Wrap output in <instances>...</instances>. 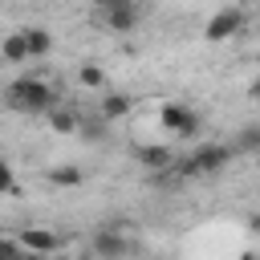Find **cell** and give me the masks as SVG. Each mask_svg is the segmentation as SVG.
I'll return each instance as SVG.
<instances>
[{
	"label": "cell",
	"mask_w": 260,
	"mask_h": 260,
	"mask_svg": "<svg viewBox=\"0 0 260 260\" xmlns=\"http://www.w3.org/2000/svg\"><path fill=\"white\" fill-rule=\"evenodd\" d=\"M4 102H8V110H16V114H49V110L57 106V93H53L45 81H37V77H20V81L8 85Z\"/></svg>",
	"instance_id": "cell-1"
},
{
	"label": "cell",
	"mask_w": 260,
	"mask_h": 260,
	"mask_svg": "<svg viewBox=\"0 0 260 260\" xmlns=\"http://www.w3.org/2000/svg\"><path fill=\"white\" fill-rule=\"evenodd\" d=\"M232 162V146L223 142H207V146H195L187 158H183V175H215Z\"/></svg>",
	"instance_id": "cell-2"
},
{
	"label": "cell",
	"mask_w": 260,
	"mask_h": 260,
	"mask_svg": "<svg viewBox=\"0 0 260 260\" xmlns=\"http://www.w3.org/2000/svg\"><path fill=\"white\" fill-rule=\"evenodd\" d=\"M102 20L114 28V32H134L138 20H142V8L134 0H114L110 8H102Z\"/></svg>",
	"instance_id": "cell-3"
},
{
	"label": "cell",
	"mask_w": 260,
	"mask_h": 260,
	"mask_svg": "<svg viewBox=\"0 0 260 260\" xmlns=\"http://www.w3.org/2000/svg\"><path fill=\"white\" fill-rule=\"evenodd\" d=\"M158 122H162V130H175V134H183V138H191V134L199 130V114H195V110H187V106H179V102L162 106Z\"/></svg>",
	"instance_id": "cell-4"
},
{
	"label": "cell",
	"mask_w": 260,
	"mask_h": 260,
	"mask_svg": "<svg viewBox=\"0 0 260 260\" xmlns=\"http://www.w3.org/2000/svg\"><path fill=\"white\" fill-rule=\"evenodd\" d=\"M240 24H244L240 8H219V12L203 24V37H207V41H228V37H236V32H240Z\"/></svg>",
	"instance_id": "cell-5"
},
{
	"label": "cell",
	"mask_w": 260,
	"mask_h": 260,
	"mask_svg": "<svg viewBox=\"0 0 260 260\" xmlns=\"http://www.w3.org/2000/svg\"><path fill=\"white\" fill-rule=\"evenodd\" d=\"M102 260H110V256H126V252H134V244L126 240V236H118L114 228H98L93 232V244H89Z\"/></svg>",
	"instance_id": "cell-6"
},
{
	"label": "cell",
	"mask_w": 260,
	"mask_h": 260,
	"mask_svg": "<svg viewBox=\"0 0 260 260\" xmlns=\"http://www.w3.org/2000/svg\"><path fill=\"white\" fill-rule=\"evenodd\" d=\"M134 154H138V162H142L146 171H167V167H171V158H175V154H171V146H162V142L138 146Z\"/></svg>",
	"instance_id": "cell-7"
},
{
	"label": "cell",
	"mask_w": 260,
	"mask_h": 260,
	"mask_svg": "<svg viewBox=\"0 0 260 260\" xmlns=\"http://www.w3.org/2000/svg\"><path fill=\"white\" fill-rule=\"evenodd\" d=\"M0 57H4V61H12V65H20V61H28V41H24V28H16V32H8V37L0 41Z\"/></svg>",
	"instance_id": "cell-8"
},
{
	"label": "cell",
	"mask_w": 260,
	"mask_h": 260,
	"mask_svg": "<svg viewBox=\"0 0 260 260\" xmlns=\"http://www.w3.org/2000/svg\"><path fill=\"white\" fill-rule=\"evenodd\" d=\"M20 248H24V252H53V248H57V236H53L49 228H28V232L20 236Z\"/></svg>",
	"instance_id": "cell-9"
},
{
	"label": "cell",
	"mask_w": 260,
	"mask_h": 260,
	"mask_svg": "<svg viewBox=\"0 0 260 260\" xmlns=\"http://www.w3.org/2000/svg\"><path fill=\"white\" fill-rule=\"evenodd\" d=\"M24 41H28V61H32V57H45V53L53 49L49 28H24Z\"/></svg>",
	"instance_id": "cell-10"
},
{
	"label": "cell",
	"mask_w": 260,
	"mask_h": 260,
	"mask_svg": "<svg viewBox=\"0 0 260 260\" xmlns=\"http://www.w3.org/2000/svg\"><path fill=\"white\" fill-rule=\"evenodd\" d=\"M102 114H106L110 122L126 118V114H130V98H126V93H106V98H102Z\"/></svg>",
	"instance_id": "cell-11"
},
{
	"label": "cell",
	"mask_w": 260,
	"mask_h": 260,
	"mask_svg": "<svg viewBox=\"0 0 260 260\" xmlns=\"http://www.w3.org/2000/svg\"><path fill=\"white\" fill-rule=\"evenodd\" d=\"M49 122H53V130H57V134H73V130H77V114L57 110V106L49 110Z\"/></svg>",
	"instance_id": "cell-12"
},
{
	"label": "cell",
	"mask_w": 260,
	"mask_h": 260,
	"mask_svg": "<svg viewBox=\"0 0 260 260\" xmlns=\"http://www.w3.org/2000/svg\"><path fill=\"white\" fill-rule=\"evenodd\" d=\"M49 183H53V187H77V183H81V171H77V167H53V171H49Z\"/></svg>",
	"instance_id": "cell-13"
},
{
	"label": "cell",
	"mask_w": 260,
	"mask_h": 260,
	"mask_svg": "<svg viewBox=\"0 0 260 260\" xmlns=\"http://www.w3.org/2000/svg\"><path fill=\"white\" fill-rule=\"evenodd\" d=\"M77 77H81V85H89V89H102V85H106V73H102L98 65H81Z\"/></svg>",
	"instance_id": "cell-14"
},
{
	"label": "cell",
	"mask_w": 260,
	"mask_h": 260,
	"mask_svg": "<svg viewBox=\"0 0 260 260\" xmlns=\"http://www.w3.org/2000/svg\"><path fill=\"white\" fill-rule=\"evenodd\" d=\"M236 146L240 150H260V126H244L240 138H236Z\"/></svg>",
	"instance_id": "cell-15"
},
{
	"label": "cell",
	"mask_w": 260,
	"mask_h": 260,
	"mask_svg": "<svg viewBox=\"0 0 260 260\" xmlns=\"http://www.w3.org/2000/svg\"><path fill=\"white\" fill-rule=\"evenodd\" d=\"M12 187H16V183H12V162H4V158H0V195H8Z\"/></svg>",
	"instance_id": "cell-16"
},
{
	"label": "cell",
	"mask_w": 260,
	"mask_h": 260,
	"mask_svg": "<svg viewBox=\"0 0 260 260\" xmlns=\"http://www.w3.org/2000/svg\"><path fill=\"white\" fill-rule=\"evenodd\" d=\"M16 252H24V248H20L16 240H4V236H0V256H16Z\"/></svg>",
	"instance_id": "cell-17"
},
{
	"label": "cell",
	"mask_w": 260,
	"mask_h": 260,
	"mask_svg": "<svg viewBox=\"0 0 260 260\" xmlns=\"http://www.w3.org/2000/svg\"><path fill=\"white\" fill-rule=\"evenodd\" d=\"M89 4H93V8H98V12H102V8H110V4H114V0H89Z\"/></svg>",
	"instance_id": "cell-18"
},
{
	"label": "cell",
	"mask_w": 260,
	"mask_h": 260,
	"mask_svg": "<svg viewBox=\"0 0 260 260\" xmlns=\"http://www.w3.org/2000/svg\"><path fill=\"white\" fill-rule=\"evenodd\" d=\"M252 98H256V102H260V77H256V81H252Z\"/></svg>",
	"instance_id": "cell-19"
}]
</instances>
